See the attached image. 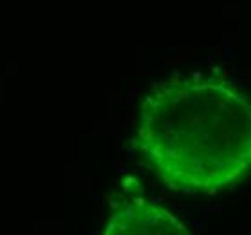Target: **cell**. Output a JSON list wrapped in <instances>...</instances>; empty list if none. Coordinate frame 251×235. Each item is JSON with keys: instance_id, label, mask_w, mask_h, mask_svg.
<instances>
[{"instance_id": "obj_1", "label": "cell", "mask_w": 251, "mask_h": 235, "mask_svg": "<svg viewBox=\"0 0 251 235\" xmlns=\"http://www.w3.org/2000/svg\"><path fill=\"white\" fill-rule=\"evenodd\" d=\"M134 141L172 190L217 194L251 161V109L244 94L211 80H168L145 96Z\"/></svg>"}, {"instance_id": "obj_2", "label": "cell", "mask_w": 251, "mask_h": 235, "mask_svg": "<svg viewBox=\"0 0 251 235\" xmlns=\"http://www.w3.org/2000/svg\"><path fill=\"white\" fill-rule=\"evenodd\" d=\"M107 235H190V230L172 211L152 203H132L107 223Z\"/></svg>"}]
</instances>
